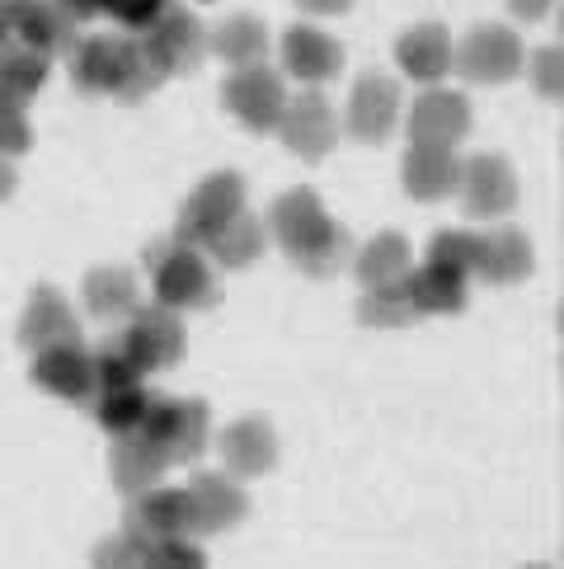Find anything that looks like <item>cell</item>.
Wrapping results in <instances>:
<instances>
[{
	"label": "cell",
	"instance_id": "cell-1",
	"mask_svg": "<svg viewBox=\"0 0 564 569\" xmlns=\"http://www.w3.org/2000/svg\"><path fill=\"white\" fill-rule=\"evenodd\" d=\"M269 240H278V250L311 278H330L353 259L349 231L325 212V202H320L315 189H288L273 202Z\"/></svg>",
	"mask_w": 564,
	"mask_h": 569
},
{
	"label": "cell",
	"instance_id": "cell-2",
	"mask_svg": "<svg viewBox=\"0 0 564 569\" xmlns=\"http://www.w3.org/2000/svg\"><path fill=\"white\" fill-rule=\"evenodd\" d=\"M71 80L85 94H113L123 104H141L151 90L165 86V76L147 62L137 38H113V33L80 38L71 52Z\"/></svg>",
	"mask_w": 564,
	"mask_h": 569
},
{
	"label": "cell",
	"instance_id": "cell-3",
	"mask_svg": "<svg viewBox=\"0 0 564 569\" xmlns=\"http://www.w3.org/2000/svg\"><path fill=\"white\" fill-rule=\"evenodd\" d=\"M147 273H151L155 301L160 307H170V311H198V307H208V301L216 297L212 259L198 246L174 240V236L147 246Z\"/></svg>",
	"mask_w": 564,
	"mask_h": 569
},
{
	"label": "cell",
	"instance_id": "cell-4",
	"mask_svg": "<svg viewBox=\"0 0 564 569\" xmlns=\"http://www.w3.org/2000/svg\"><path fill=\"white\" fill-rule=\"evenodd\" d=\"M137 433H147L160 452L170 457V466H184V461L208 457V447H212V410H208V400L151 396Z\"/></svg>",
	"mask_w": 564,
	"mask_h": 569
},
{
	"label": "cell",
	"instance_id": "cell-5",
	"mask_svg": "<svg viewBox=\"0 0 564 569\" xmlns=\"http://www.w3.org/2000/svg\"><path fill=\"white\" fill-rule=\"evenodd\" d=\"M522 62L527 48L508 24H475L461 43H452V71H461L471 86H508L522 76Z\"/></svg>",
	"mask_w": 564,
	"mask_h": 569
},
{
	"label": "cell",
	"instance_id": "cell-6",
	"mask_svg": "<svg viewBox=\"0 0 564 569\" xmlns=\"http://www.w3.org/2000/svg\"><path fill=\"white\" fill-rule=\"evenodd\" d=\"M235 212H245V179H240L235 170H216L184 198V208H179V221H174L170 236L203 250Z\"/></svg>",
	"mask_w": 564,
	"mask_h": 569
},
{
	"label": "cell",
	"instance_id": "cell-7",
	"mask_svg": "<svg viewBox=\"0 0 564 569\" xmlns=\"http://www.w3.org/2000/svg\"><path fill=\"white\" fill-rule=\"evenodd\" d=\"M221 104L235 118L240 128L250 132H273L282 104H288V80L282 71H273L269 62H254V67H235L221 86Z\"/></svg>",
	"mask_w": 564,
	"mask_h": 569
},
{
	"label": "cell",
	"instance_id": "cell-8",
	"mask_svg": "<svg viewBox=\"0 0 564 569\" xmlns=\"http://www.w3.org/2000/svg\"><path fill=\"white\" fill-rule=\"evenodd\" d=\"M137 43H141V52H147V62L170 80V76L198 71V62L208 57V29H203V19L198 14L170 6L147 33L137 38Z\"/></svg>",
	"mask_w": 564,
	"mask_h": 569
},
{
	"label": "cell",
	"instance_id": "cell-9",
	"mask_svg": "<svg viewBox=\"0 0 564 569\" xmlns=\"http://www.w3.org/2000/svg\"><path fill=\"white\" fill-rule=\"evenodd\" d=\"M273 132L282 137V147H288L292 156L325 160L334 151V141H339V113H334L330 99L320 94V86H306L301 94H288Z\"/></svg>",
	"mask_w": 564,
	"mask_h": 569
},
{
	"label": "cell",
	"instance_id": "cell-10",
	"mask_svg": "<svg viewBox=\"0 0 564 569\" xmlns=\"http://www.w3.org/2000/svg\"><path fill=\"white\" fill-rule=\"evenodd\" d=\"M461 208L475 221H498L517 208V170L508 166V156L498 151H480L471 160H461V179H456Z\"/></svg>",
	"mask_w": 564,
	"mask_h": 569
},
{
	"label": "cell",
	"instance_id": "cell-11",
	"mask_svg": "<svg viewBox=\"0 0 564 569\" xmlns=\"http://www.w3.org/2000/svg\"><path fill=\"white\" fill-rule=\"evenodd\" d=\"M128 343V353L137 358L141 372H170L179 358H184V325H179V311L160 307V301H141V307L128 316L123 335H118Z\"/></svg>",
	"mask_w": 564,
	"mask_h": 569
},
{
	"label": "cell",
	"instance_id": "cell-12",
	"mask_svg": "<svg viewBox=\"0 0 564 569\" xmlns=\"http://www.w3.org/2000/svg\"><path fill=\"white\" fill-rule=\"evenodd\" d=\"M400 113H405V99H400V86L391 76L367 71L357 76V86L349 94V109H344V132L362 147H381L395 128H400Z\"/></svg>",
	"mask_w": 564,
	"mask_h": 569
},
{
	"label": "cell",
	"instance_id": "cell-13",
	"mask_svg": "<svg viewBox=\"0 0 564 569\" xmlns=\"http://www.w3.org/2000/svg\"><path fill=\"white\" fill-rule=\"evenodd\" d=\"M405 132L423 147H461L471 137V99L447 86H423L405 113Z\"/></svg>",
	"mask_w": 564,
	"mask_h": 569
},
{
	"label": "cell",
	"instance_id": "cell-14",
	"mask_svg": "<svg viewBox=\"0 0 564 569\" xmlns=\"http://www.w3.org/2000/svg\"><path fill=\"white\" fill-rule=\"evenodd\" d=\"M189 513H193V537H221L235 532L250 513V495L240 490V480L226 471H198L189 485Z\"/></svg>",
	"mask_w": 564,
	"mask_h": 569
},
{
	"label": "cell",
	"instance_id": "cell-15",
	"mask_svg": "<svg viewBox=\"0 0 564 569\" xmlns=\"http://www.w3.org/2000/svg\"><path fill=\"white\" fill-rule=\"evenodd\" d=\"M216 457L221 471L235 480H259L278 466V429L264 415H245L216 433Z\"/></svg>",
	"mask_w": 564,
	"mask_h": 569
},
{
	"label": "cell",
	"instance_id": "cell-16",
	"mask_svg": "<svg viewBox=\"0 0 564 569\" xmlns=\"http://www.w3.org/2000/svg\"><path fill=\"white\" fill-rule=\"evenodd\" d=\"M29 381L38 391H48L52 400L67 405H90L94 396V372H90V349L85 343H52V349H38L29 362Z\"/></svg>",
	"mask_w": 564,
	"mask_h": 569
},
{
	"label": "cell",
	"instance_id": "cell-17",
	"mask_svg": "<svg viewBox=\"0 0 564 569\" xmlns=\"http://www.w3.org/2000/svg\"><path fill=\"white\" fill-rule=\"evenodd\" d=\"M282 76L301 80V86H325L344 71V48H339V38H330L325 29L315 24H292L282 33Z\"/></svg>",
	"mask_w": 564,
	"mask_h": 569
},
{
	"label": "cell",
	"instance_id": "cell-18",
	"mask_svg": "<svg viewBox=\"0 0 564 569\" xmlns=\"http://www.w3.org/2000/svg\"><path fill=\"white\" fill-rule=\"evenodd\" d=\"M128 532L141 541H160V537H193V513H189V490L184 485H151V490L132 495L128 508Z\"/></svg>",
	"mask_w": 564,
	"mask_h": 569
},
{
	"label": "cell",
	"instance_id": "cell-19",
	"mask_svg": "<svg viewBox=\"0 0 564 569\" xmlns=\"http://www.w3.org/2000/svg\"><path fill=\"white\" fill-rule=\"evenodd\" d=\"M80 339V316L67 301V292L57 288H33L24 301V316H19V349H52V343H75Z\"/></svg>",
	"mask_w": 564,
	"mask_h": 569
},
{
	"label": "cell",
	"instance_id": "cell-20",
	"mask_svg": "<svg viewBox=\"0 0 564 569\" xmlns=\"http://www.w3.org/2000/svg\"><path fill=\"white\" fill-rule=\"evenodd\" d=\"M536 250L527 231L517 227H494L485 236H475V278H485L490 288H513V282L532 278Z\"/></svg>",
	"mask_w": 564,
	"mask_h": 569
},
{
	"label": "cell",
	"instance_id": "cell-21",
	"mask_svg": "<svg viewBox=\"0 0 564 569\" xmlns=\"http://www.w3.org/2000/svg\"><path fill=\"white\" fill-rule=\"evenodd\" d=\"M395 67L414 86H442L452 76V33L442 24H414L395 38Z\"/></svg>",
	"mask_w": 564,
	"mask_h": 569
},
{
	"label": "cell",
	"instance_id": "cell-22",
	"mask_svg": "<svg viewBox=\"0 0 564 569\" xmlns=\"http://www.w3.org/2000/svg\"><path fill=\"white\" fill-rule=\"evenodd\" d=\"M461 179V156L456 147H423V141H410L405 160H400V184L414 202H442L456 193Z\"/></svg>",
	"mask_w": 564,
	"mask_h": 569
},
{
	"label": "cell",
	"instance_id": "cell-23",
	"mask_svg": "<svg viewBox=\"0 0 564 569\" xmlns=\"http://www.w3.org/2000/svg\"><path fill=\"white\" fill-rule=\"evenodd\" d=\"M109 476H113L118 490L132 499V495L151 490V485H160V480L170 476V457L160 452V447L147 433H123V438H113Z\"/></svg>",
	"mask_w": 564,
	"mask_h": 569
},
{
	"label": "cell",
	"instance_id": "cell-24",
	"mask_svg": "<svg viewBox=\"0 0 564 569\" xmlns=\"http://www.w3.org/2000/svg\"><path fill=\"white\" fill-rule=\"evenodd\" d=\"M264 250H269V221L264 217H254L250 208L245 212H235L226 227H221L208 246H203V254L216 263V269H250V263H259L264 259Z\"/></svg>",
	"mask_w": 564,
	"mask_h": 569
},
{
	"label": "cell",
	"instance_id": "cell-25",
	"mask_svg": "<svg viewBox=\"0 0 564 569\" xmlns=\"http://www.w3.org/2000/svg\"><path fill=\"white\" fill-rule=\"evenodd\" d=\"M80 297H85V311L94 320H128L141 307L137 273L123 269V263H99V269H90Z\"/></svg>",
	"mask_w": 564,
	"mask_h": 569
},
{
	"label": "cell",
	"instance_id": "cell-26",
	"mask_svg": "<svg viewBox=\"0 0 564 569\" xmlns=\"http://www.w3.org/2000/svg\"><path fill=\"white\" fill-rule=\"evenodd\" d=\"M405 288L414 297L419 316H456V311H466L471 278L452 273V269H437V263H419V269L405 273Z\"/></svg>",
	"mask_w": 564,
	"mask_h": 569
},
{
	"label": "cell",
	"instance_id": "cell-27",
	"mask_svg": "<svg viewBox=\"0 0 564 569\" xmlns=\"http://www.w3.org/2000/svg\"><path fill=\"white\" fill-rule=\"evenodd\" d=\"M208 52H216L231 71L264 62V57H269V29H264V19H254V14L221 19V24L208 33Z\"/></svg>",
	"mask_w": 564,
	"mask_h": 569
},
{
	"label": "cell",
	"instance_id": "cell-28",
	"mask_svg": "<svg viewBox=\"0 0 564 569\" xmlns=\"http://www.w3.org/2000/svg\"><path fill=\"white\" fill-rule=\"evenodd\" d=\"M414 269V254H410V240L400 231H376L367 246L353 254V273L362 288H381V282H395Z\"/></svg>",
	"mask_w": 564,
	"mask_h": 569
},
{
	"label": "cell",
	"instance_id": "cell-29",
	"mask_svg": "<svg viewBox=\"0 0 564 569\" xmlns=\"http://www.w3.org/2000/svg\"><path fill=\"white\" fill-rule=\"evenodd\" d=\"M48 76H52V57H43L38 48H24L19 38L0 48V94L14 99V104H29L48 86Z\"/></svg>",
	"mask_w": 564,
	"mask_h": 569
},
{
	"label": "cell",
	"instance_id": "cell-30",
	"mask_svg": "<svg viewBox=\"0 0 564 569\" xmlns=\"http://www.w3.org/2000/svg\"><path fill=\"white\" fill-rule=\"evenodd\" d=\"M357 320L367 325V330H405V325H414L423 316L414 311L405 278H395V282H381V288H362Z\"/></svg>",
	"mask_w": 564,
	"mask_h": 569
},
{
	"label": "cell",
	"instance_id": "cell-31",
	"mask_svg": "<svg viewBox=\"0 0 564 569\" xmlns=\"http://www.w3.org/2000/svg\"><path fill=\"white\" fill-rule=\"evenodd\" d=\"M147 386H118V391H94L90 396V410H94V423L104 429L109 438H123V433H137L141 429V415H147Z\"/></svg>",
	"mask_w": 564,
	"mask_h": 569
},
{
	"label": "cell",
	"instance_id": "cell-32",
	"mask_svg": "<svg viewBox=\"0 0 564 569\" xmlns=\"http://www.w3.org/2000/svg\"><path fill=\"white\" fill-rule=\"evenodd\" d=\"M90 372H94V391H118V386H137L141 377H147V372L137 368V358L128 353V343L118 339V335L104 339L90 353Z\"/></svg>",
	"mask_w": 564,
	"mask_h": 569
},
{
	"label": "cell",
	"instance_id": "cell-33",
	"mask_svg": "<svg viewBox=\"0 0 564 569\" xmlns=\"http://www.w3.org/2000/svg\"><path fill=\"white\" fill-rule=\"evenodd\" d=\"M423 263H437V269H452V273H475V231L466 227H447V231H437L433 236V246H429V259Z\"/></svg>",
	"mask_w": 564,
	"mask_h": 569
},
{
	"label": "cell",
	"instance_id": "cell-34",
	"mask_svg": "<svg viewBox=\"0 0 564 569\" xmlns=\"http://www.w3.org/2000/svg\"><path fill=\"white\" fill-rule=\"evenodd\" d=\"M147 546L151 541H141L137 532H113V537H104L90 551V569H147Z\"/></svg>",
	"mask_w": 564,
	"mask_h": 569
},
{
	"label": "cell",
	"instance_id": "cell-35",
	"mask_svg": "<svg viewBox=\"0 0 564 569\" xmlns=\"http://www.w3.org/2000/svg\"><path fill=\"white\" fill-rule=\"evenodd\" d=\"M147 569H208V551L198 537H160L147 546Z\"/></svg>",
	"mask_w": 564,
	"mask_h": 569
},
{
	"label": "cell",
	"instance_id": "cell-36",
	"mask_svg": "<svg viewBox=\"0 0 564 569\" xmlns=\"http://www.w3.org/2000/svg\"><path fill=\"white\" fill-rule=\"evenodd\" d=\"M29 147H33V128H29L24 104H14V99L0 94V156L19 160Z\"/></svg>",
	"mask_w": 564,
	"mask_h": 569
},
{
	"label": "cell",
	"instance_id": "cell-37",
	"mask_svg": "<svg viewBox=\"0 0 564 569\" xmlns=\"http://www.w3.org/2000/svg\"><path fill=\"white\" fill-rule=\"evenodd\" d=\"M522 71L532 76V86L541 99H560L564 94V52L560 48H536L527 62H522Z\"/></svg>",
	"mask_w": 564,
	"mask_h": 569
},
{
	"label": "cell",
	"instance_id": "cell-38",
	"mask_svg": "<svg viewBox=\"0 0 564 569\" xmlns=\"http://www.w3.org/2000/svg\"><path fill=\"white\" fill-rule=\"evenodd\" d=\"M170 6H174V0H104V10H99V14L118 19L128 33H147Z\"/></svg>",
	"mask_w": 564,
	"mask_h": 569
},
{
	"label": "cell",
	"instance_id": "cell-39",
	"mask_svg": "<svg viewBox=\"0 0 564 569\" xmlns=\"http://www.w3.org/2000/svg\"><path fill=\"white\" fill-rule=\"evenodd\" d=\"M508 10L522 19V24H541V19L555 10V0H508Z\"/></svg>",
	"mask_w": 564,
	"mask_h": 569
},
{
	"label": "cell",
	"instance_id": "cell-40",
	"mask_svg": "<svg viewBox=\"0 0 564 569\" xmlns=\"http://www.w3.org/2000/svg\"><path fill=\"white\" fill-rule=\"evenodd\" d=\"M306 14H315V19H325V14H344V10H353V0H296Z\"/></svg>",
	"mask_w": 564,
	"mask_h": 569
},
{
	"label": "cell",
	"instance_id": "cell-41",
	"mask_svg": "<svg viewBox=\"0 0 564 569\" xmlns=\"http://www.w3.org/2000/svg\"><path fill=\"white\" fill-rule=\"evenodd\" d=\"M57 6H62L75 24H85V19H94L99 10H104V0H57Z\"/></svg>",
	"mask_w": 564,
	"mask_h": 569
},
{
	"label": "cell",
	"instance_id": "cell-42",
	"mask_svg": "<svg viewBox=\"0 0 564 569\" xmlns=\"http://www.w3.org/2000/svg\"><path fill=\"white\" fill-rule=\"evenodd\" d=\"M19 189V174H14V160H6L0 156V208H6L10 202V193Z\"/></svg>",
	"mask_w": 564,
	"mask_h": 569
},
{
	"label": "cell",
	"instance_id": "cell-43",
	"mask_svg": "<svg viewBox=\"0 0 564 569\" xmlns=\"http://www.w3.org/2000/svg\"><path fill=\"white\" fill-rule=\"evenodd\" d=\"M10 43V24H6V14H0V48Z\"/></svg>",
	"mask_w": 564,
	"mask_h": 569
}]
</instances>
